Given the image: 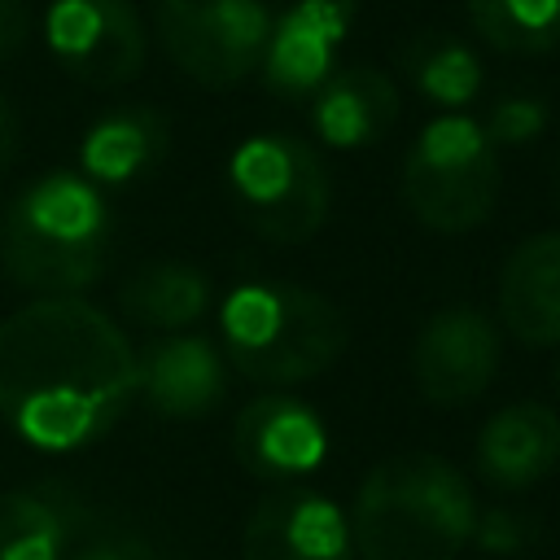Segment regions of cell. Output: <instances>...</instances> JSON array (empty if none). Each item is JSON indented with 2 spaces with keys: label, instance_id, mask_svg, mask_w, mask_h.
<instances>
[{
  "label": "cell",
  "instance_id": "6da1fadb",
  "mask_svg": "<svg viewBox=\"0 0 560 560\" xmlns=\"http://www.w3.org/2000/svg\"><path fill=\"white\" fill-rule=\"evenodd\" d=\"M136 398L127 332L83 298H35L0 324V416L35 451L105 438Z\"/></svg>",
  "mask_w": 560,
  "mask_h": 560
},
{
  "label": "cell",
  "instance_id": "7a4b0ae2",
  "mask_svg": "<svg viewBox=\"0 0 560 560\" xmlns=\"http://www.w3.org/2000/svg\"><path fill=\"white\" fill-rule=\"evenodd\" d=\"M109 236L114 219L101 188L74 171H48L0 214V267L18 289L70 298L105 271Z\"/></svg>",
  "mask_w": 560,
  "mask_h": 560
},
{
  "label": "cell",
  "instance_id": "3957f363",
  "mask_svg": "<svg viewBox=\"0 0 560 560\" xmlns=\"http://www.w3.org/2000/svg\"><path fill=\"white\" fill-rule=\"evenodd\" d=\"M472 490L455 464L429 451L381 459L350 512L359 560H455L472 538Z\"/></svg>",
  "mask_w": 560,
  "mask_h": 560
},
{
  "label": "cell",
  "instance_id": "277c9868",
  "mask_svg": "<svg viewBox=\"0 0 560 560\" xmlns=\"http://www.w3.org/2000/svg\"><path fill=\"white\" fill-rule=\"evenodd\" d=\"M219 341L236 372L262 385H293L328 372L350 324L337 302L302 284H236L219 306Z\"/></svg>",
  "mask_w": 560,
  "mask_h": 560
},
{
  "label": "cell",
  "instance_id": "5b68a950",
  "mask_svg": "<svg viewBox=\"0 0 560 560\" xmlns=\"http://www.w3.org/2000/svg\"><path fill=\"white\" fill-rule=\"evenodd\" d=\"M402 197L433 232H468L499 201V158L481 122L464 114L433 118L407 149Z\"/></svg>",
  "mask_w": 560,
  "mask_h": 560
},
{
  "label": "cell",
  "instance_id": "8992f818",
  "mask_svg": "<svg viewBox=\"0 0 560 560\" xmlns=\"http://www.w3.org/2000/svg\"><path fill=\"white\" fill-rule=\"evenodd\" d=\"M228 188L241 219L276 245H302L328 219V171L298 136H249L228 162Z\"/></svg>",
  "mask_w": 560,
  "mask_h": 560
},
{
  "label": "cell",
  "instance_id": "52a82bcc",
  "mask_svg": "<svg viewBox=\"0 0 560 560\" xmlns=\"http://www.w3.org/2000/svg\"><path fill=\"white\" fill-rule=\"evenodd\" d=\"M271 13L262 0H158L166 57L201 88L241 83L267 48Z\"/></svg>",
  "mask_w": 560,
  "mask_h": 560
},
{
  "label": "cell",
  "instance_id": "ba28073f",
  "mask_svg": "<svg viewBox=\"0 0 560 560\" xmlns=\"http://www.w3.org/2000/svg\"><path fill=\"white\" fill-rule=\"evenodd\" d=\"M44 35L61 70L88 88H122L144 66V22L131 0H52Z\"/></svg>",
  "mask_w": 560,
  "mask_h": 560
},
{
  "label": "cell",
  "instance_id": "9c48e42d",
  "mask_svg": "<svg viewBox=\"0 0 560 560\" xmlns=\"http://www.w3.org/2000/svg\"><path fill=\"white\" fill-rule=\"evenodd\" d=\"M411 372L429 402H472L499 372V328L477 306H442L416 337Z\"/></svg>",
  "mask_w": 560,
  "mask_h": 560
},
{
  "label": "cell",
  "instance_id": "30bf717a",
  "mask_svg": "<svg viewBox=\"0 0 560 560\" xmlns=\"http://www.w3.org/2000/svg\"><path fill=\"white\" fill-rule=\"evenodd\" d=\"M241 560H354L350 521L328 494L289 481L249 512Z\"/></svg>",
  "mask_w": 560,
  "mask_h": 560
},
{
  "label": "cell",
  "instance_id": "8fae6325",
  "mask_svg": "<svg viewBox=\"0 0 560 560\" xmlns=\"http://www.w3.org/2000/svg\"><path fill=\"white\" fill-rule=\"evenodd\" d=\"M354 22V0H284L262 48V79L276 96H315L332 74L337 44Z\"/></svg>",
  "mask_w": 560,
  "mask_h": 560
},
{
  "label": "cell",
  "instance_id": "7c38bea8",
  "mask_svg": "<svg viewBox=\"0 0 560 560\" xmlns=\"http://www.w3.org/2000/svg\"><path fill=\"white\" fill-rule=\"evenodd\" d=\"M232 446H236V459L254 477L289 486L324 464L328 433H324V420L315 416V407H306L289 394H262L236 416Z\"/></svg>",
  "mask_w": 560,
  "mask_h": 560
},
{
  "label": "cell",
  "instance_id": "4fadbf2b",
  "mask_svg": "<svg viewBox=\"0 0 560 560\" xmlns=\"http://www.w3.org/2000/svg\"><path fill=\"white\" fill-rule=\"evenodd\" d=\"M136 394L171 420H197L223 398V359L206 337H162L136 354Z\"/></svg>",
  "mask_w": 560,
  "mask_h": 560
},
{
  "label": "cell",
  "instance_id": "5bb4252c",
  "mask_svg": "<svg viewBox=\"0 0 560 560\" xmlns=\"http://www.w3.org/2000/svg\"><path fill=\"white\" fill-rule=\"evenodd\" d=\"M560 464V416L547 402H512L477 433V472L494 490H525Z\"/></svg>",
  "mask_w": 560,
  "mask_h": 560
},
{
  "label": "cell",
  "instance_id": "9a60e30c",
  "mask_svg": "<svg viewBox=\"0 0 560 560\" xmlns=\"http://www.w3.org/2000/svg\"><path fill=\"white\" fill-rule=\"evenodd\" d=\"M499 319L525 346H560V232H538L508 254Z\"/></svg>",
  "mask_w": 560,
  "mask_h": 560
},
{
  "label": "cell",
  "instance_id": "2e32d148",
  "mask_svg": "<svg viewBox=\"0 0 560 560\" xmlns=\"http://www.w3.org/2000/svg\"><path fill=\"white\" fill-rule=\"evenodd\" d=\"M88 525V508L61 481L0 494V560H66Z\"/></svg>",
  "mask_w": 560,
  "mask_h": 560
},
{
  "label": "cell",
  "instance_id": "e0dca14e",
  "mask_svg": "<svg viewBox=\"0 0 560 560\" xmlns=\"http://www.w3.org/2000/svg\"><path fill=\"white\" fill-rule=\"evenodd\" d=\"M394 118H398V88L372 66H350L328 74L311 109L319 140L332 149L372 144L394 127Z\"/></svg>",
  "mask_w": 560,
  "mask_h": 560
},
{
  "label": "cell",
  "instance_id": "ac0fdd59",
  "mask_svg": "<svg viewBox=\"0 0 560 560\" xmlns=\"http://www.w3.org/2000/svg\"><path fill=\"white\" fill-rule=\"evenodd\" d=\"M166 144H171V131H166V118L158 109L122 105L83 131V144H79L83 179H92L96 188L101 184H131L166 158Z\"/></svg>",
  "mask_w": 560,
  "mask_h": 560
},
{
  "label": "cell",
  "instance_id": "d6986e66",
  "mask_svg": "<svg viewBox=\"0 0 560 560\" xmlns=\"http://www.w3.org/2000/svg\"><path fill=\"white\" fill-rule=\"evenodd\" d=\"M118 306L127 319H136L144 328L175 332L206 315L210 280H206V271H197L188 262H149L118 289Z\"/></svg>",
  "mask_w": 560,
  "mask_h": 560
},
{
  "label": "cell",
  "instance_id": "ffe728a7",
  "mask_svg": "<svg viewBox=\"0 0 560 560\" xmlns=\"http://www.w3.org/2000/svg\"><path fill=\"white\" fill-rule=\"evenodd\" d=\"M407 79L438 105H468L481 88V61L446 31H424L402 44Z\"/></svg>",
  "mask_w": 560,
  "mask_h": 560
},
{
  "label": "cell",
  "instance_id": "44dd1931",
  "mask_svg": "<svg viewBox=\"0 0 560 560\" xmlns=\"http://www.w3.org/2000/svg\"><path fill=\"white\" fill-rule=\"evenodd\" d=\"M477 35L516 57H538L560 44V0H468Z\"/></svg>",
  "mask_w": 560,
  "mask_h": 560
},
{
  "label": "cell",
  "instance_id": "7402d4cb",
  "mask_svg": "<svg viewBox=\"0 0 560 560\" xmlns=\"http://www.w3.org/2000/svg\"><path fill=\"white\" fill-rule=\"evenodd\" d=\"M542 127H547V109L538 96H503L481 131L490 136V144H525L542 136Z\"/></svg>",
  "mask_w": 560,
  "mask_h": 560
},
{
  "label": "cell",
  "instance_id": "603a6c76",
  "mask_svg": "<svg viewBox=\"0 0 560 560\" xmlns=\"http://www.w3.org/2000/svg\"><path fill=\"white\" fill-rule=\"evenodd\" d=\"M472 538H477L486 551H494V556H516V551L529 547L534 521L521 516V512H508V508H490L486 516L472 521Z\"/></svg>",
  "mask_w": 560,
  "mask_h": 560
},
{
  "label": "cell",
  "instance_id": "cb8c5ba5",
  "mask_svg": "<svg viewBox=\"0 0 560 560\" xmlns=\"http://www.w3.org/2000/svg\"><path fill=\"white\" fill-rule=\"evenodd\" d=\"M66 560H153V551H149L140 538L105 534V538H88V542H79Z\"/></svg>",
  "mask_w": 560,
  "mask_h": 560
},
{
  "label": "cell",
  "instance_id": "d4e9b609",
  "mask_svg": "<svg viewBox=\"0 0 560 560\" xmlns=\"http://www.w3.org/2000/svg\"><path fill=\"white\" fill-rule=\"evenodd\" d=\"M31 39V9L26 0H0V61L22 52Z\"/></svg>",
  "mask_w": 560,
  "mask_h": 560
},
{
  "label": "cell",
  "instance_id": "484cf974",
  "mask_svg": "<svg viewBox=\"0 0 560 560\" xmlns=\"http://www.w3.org/2000/svg\"><path fill=\"white\" fill-rule=\"evenodd\" d=\"M13 158H18V118H13L9 101L0 96V175L13 166Z\"/></svg>",
  "mask_w": 560,
  "mask_h": 560
}]
</instances>
